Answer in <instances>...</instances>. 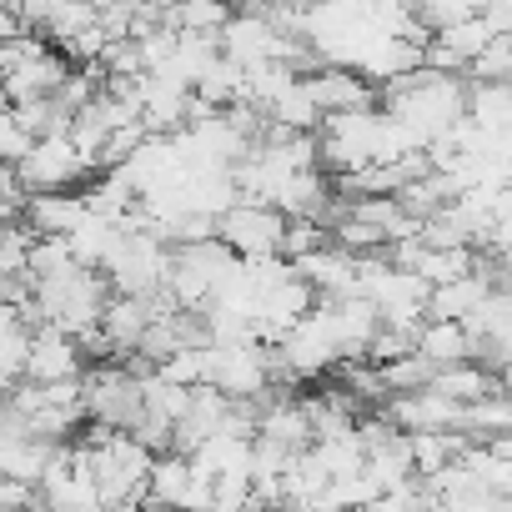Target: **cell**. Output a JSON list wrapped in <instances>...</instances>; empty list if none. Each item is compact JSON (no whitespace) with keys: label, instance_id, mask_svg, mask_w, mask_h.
<instances>
[{"label":"cell","instance_id":"cell-14","mask_svg":"<svg viewBox=\"0 0 512 512\" xmlns=\"http://www.w3.org/2000/svg\"><path fill=\"white\" fill-rule=\"evenodd\" d=\"M61 452H66V442L36 437L26 427H6V437H0V477H16V482H36L41 487Z\"/></svg>","mask_w":512,"mask_h":512},{"label":"cell","instance_id":"cell-12","mask_svg":"<svg viewBox=\"0 0 512 512\" xmlns=\"http://www.w3.org/2000/svg\"><path fill=\"white\" fill-rule=\"evenodd\" d=\"M86 342L61 332V327H36V342H31V362H26V382H41V387H56V382H86Z\"/></svg>","mask_w":512,"mask_h":512},{"label":"cell","instance_id":"cell-7","mask_svg":"<svg viewBox=\"0 0 512 512\" xmlns=\"http://www.w3.org/2000/svg\"><path fill=\"white\" fill-rule=\"evenodd\" d=\"M287 226H292L287 211L241 196V201L216 221V236L241 256V262H277V256H287Z\"/></svg>","mask_w":512,"mask_h":512},{"label":"cell","instance_id":"cell-21","mask_svg":"<svg viewBox=\"0 0 512 512\" xmlns=\"http://www.w3.org/2000/svg\"><path fill=\"white\" fill-rule=\"evenodd\" d=\"M31 146H36V136H31L26 121L6 106V116H0V156H6V166H21V161L31 156Z\"/></svg>","mask_w":512,"mask_h":512},{"label":"cell","instance_id":"cell-17","mask_svg":"<svg viewBox=\"0 0 512 512\" xmlns=\"http://www.w3.org/2000/svg\"><path fill=\"white\" fill-rule=\"evenodd\" d=\"M191 477H196V462L186 452H156V467H151V487H146V507H161V512H186V497H191Z\"/></svg>","mask_w":512,"mask_h":512},{"label":"cell","instance_id":"cell-19","mask_svg":"<svg viewBox=\"0 0 512 512\" xmlns=\"http://www.w3.org/2000/svg\"><path fill=\"white\" fill-rule=\"evenodd\" d=\"M432 387H437L442 397H452V402L472 407V402L492 397V392L502 387V377H497V372H487L482 362H457V367H442V372L432 377Z\"/></svg>","mask_w":512,"mask_h":512},{"label":"cell","instance_id":"cell-2","mask_svg":"<svg viewBox=\"0 0 512 512\" xmlns=\"http://www.w3.org/2000/svg\"><path fill=\"white\" fill-rule=\"evenodd\" d=\"M171 251H176V246L136 211V216L126 221V231L116 236V246L106 251L101 272H106L111 292H121V297H166Z\"/></svg>","mask_w":512,"mask_h":512},{"label":"cell","instance_id":"cell-15","mask_svg":"<svg viewBox=\"0 0 512 512\" xmlns=\"http://www.w3.org/2000/svg\"><path fill=\"white\" fill-rule=\"evenodd\" d=\"M307 86H312V96H317V106H322L327 116L377 106V86H372L362 71H352V66H317V71L307 76Z\"/></svg>","mask_w":512,"mask_h":512},{"label":"cell","instance_id":"cell-1","mask_svg":"<svg viewBox=\"0 0 512 512\" xmlns=\"http://www.w3.org/2000/svg\"><path fill=\"white\" fill-rule=\"evenodd\" d=\"M467 91H472L467 76L422 66V71H412V76L382 86V111L397 116L422 151H432L442 136H452V131L467 121Z\"/></svg>","mask_w":512,"mask_h":512},{"label":"cell","instance_id":"cell-13","mask_svg":"<svg viewBox=\"0 0 512 512\" xmlns=\"http://www.w3.org/2000/svg\"><path fill=\"white\" fill-rule=\"evenodd\" d=\"M387 422H397L402 432H462V417L467 407L442 397L437 387H422V392H402V397H387L382 407Z\"/></svg>","mask_w":512,"mask_h":512},{"label":"cell","instance_id":"cell-25","mask_svg":"<svg viewBox=\"0 0 512 512\" xmlns=\"http://www.w3.org/2000/svg\"><path fill=\"white\" fill-rule=\"evenodd\" d=\"M106 512H146V507H136V502H126V507H106Z\"/></svg>","mask_w":512,"mask_h":512},{"label":"cell","instance_id":"cell-8","mask_svg":"<svg viewBox=\"0 0 512 512\" xmlns=\"http://www.w3.org/2000/svg\"><path fill=\"white\" fill-rule=\"evenodd\" d=\"M211 387L236 402H262L277 387L272 342H216L211 347Z\"/></svg>","mask_w":512,"mask_h":512},{"label":"cell","instance_id":"cell-10","mask_svg":"<svg viewBox=\"0 0 512 512\" xmlns=\"http://www.w3.org/2000/svg\"><path fill=\"white\" fill-rule=\"evenodd\" d=\"M16 171H21V181L36 196V191H76L86 176H96V161L76 146L71 131H61V136H41Z\"/></svg>","mask_w":512,"mask_h":512},{"label":"cell","instance_id":"cell-4","mask_svg":"<svg viewBox=\"0 0 512 512\" xmlns=\"http://www.w3.org/2000/svg\"><path fill=\"white\" fill-rule=\"evenodd\" d=\"M0 71H6V106H26V101H46L71 81V61L56 41H46L41 31L16 36L0 46Z\"/></svg>","mask_w":512,"mask_h":512},{"label":"cell","instance_id":"cell-11","mask_svg":"<svg viewBox=\"0 0 512 512\" xmlns=\"http://www.w3.org/2000/svg\"><path fill=\"white\" fill-rule=\"evenodd\" d=\"M41 497H46V512H106L86 442H66V452L56 457V467L41 482Z\"/></svg>","mask_w":512,"mask_h":512},{"label":"cell","instance_id":"cell-16","mask_svg":"<svg viewBox=\"0 0 512 512\" xmlns=\"http://www.w3.org/2000/svg\"><path fill=\"white\" fill-rule=\"evenodd\" d=\"M91 216V196L86 191H36L26 206V221L36 236H71L81 221Z\"/></svg>","mask_w":512,"mask_h":512},{"label":"cell","instance_id":"cell-20","mask_svg":"<svg viewBox=\"0 0 512 512\" xmlns=\"http://www.w3.org/2000/svg\"><path fill=\"white\" fill-rule=\"evenodd\" d=\"M467 121L477 131H507L512 126V81H472Z\"/></svg>","mask_w":512,"mask_h":512},{"label":"cell","instance_id":"cell-5","mask_svg":"<svg viewBox=\"0 0 512 512\" xmlns=\"http://www.w3.org/2000/svg\"><path fill=\"white\" fill-rule=\"evenodd\" d=\"M241 256L221 241V236H206V241H186L171 251V282H166V297L186 312H206L216 302V292L226 287V277L236 272Z\"/></svg>","mask_w":512,"mask_h":512},{"label":"cell","instance_id":"cell-3","mask_svg":"<svg viewBox=\"0 0 512 512\" xmlns=\"http://www.w3.org/2000/svg\"><path fill=\"white\" fill-rule=\"evenodd\" d=\"M81 442L91 447V462H96V482H101V497L106 507H146V487H151V467H156V452L136 437V432H111V427H86Z\"/></svg>","mask_w":512,"mask_h":512},{"label":"cell","instance_id":"cell-6","mask_svg":"<svg viewBox=\"0 0 512 512\" xmlns=\"http://www.w3.org/2000/svg\"><path fill=\"white\" fill-rule=\"evenodd\" d=\"M272 357H277V382H307V377H322L332 367H347V352L337 342V327H332L327 307H317L282 342H272Z\"/></svg>","mask_w":512,"mask_h":512},{"label":"cell","instance_id":"cell-23","mask_svg":"<svg viewBox=\"0 0 512 512\" xmlns=\"http://www.w3.org/2000/svg\"><path fill=\"white\" fill-rule=\"evenodd\" d=\"M487 256H492L487 267L497 272V282H507V287H512V236H507V241H492V246H487Z\"/></svg>","mask_w":512,"mask_h":512},{"label":"cell","instance_id":"cell-9","mask_svg":"<svg viewBox=\"0 0 512 512\" xmlns=\"http://www.w3.org/2000/svg\"><path fill=\"white\" fill-rule=\"evenodd\" d=\"M86 407H91V422L96 427H111V432H131L141 422V372L131 362H111V367H91L86 372Z\"/></svg>","mask_w":512,"mask_h":512},{"label":"cell","instance_id":"cell-22","mask_svg":"<svg viewBox=\"0 0 512 512\" xmlns=\"http://www.w3.org/2000/svg\"><path fill=\"white\" fill-rule=\"evenodd\" d=\"M492 211H497V241H507V236H512V181H507V186H497Z\"/></svg>","mask_w":512,"mask_h":512},{"label":"cell","instance_id":"cell-24","mask_svg":"<svg viewBox=\"0 0 512 512\" xmlns=\"http://www.w3.org/2000/svg\"><path fill=\"white\" fill-rule=\"evenodd\" d=\"M482 16L492 21V31H497V36H512V0H492V6H487Z\"/></svg>","mask_w":512,"mask_h":512},{"label":"cell","instance_id":"cell-18","mask_svg":"<svg viewBox=\"0 0 512 512\" xmlns=\"http://www.w3.org/2000/svg\"><path fill=\"white\" fill-rule=\"evenodd\" d=\"M417 357H427L437 372L442 367H457V362H472V332H467V322H437V317H427L422 332H417Z\"/></svg>","mask_w":512,"mask_h":512}]
</instances>
